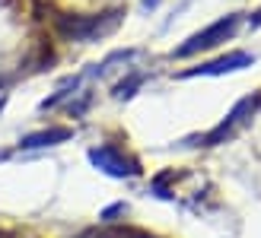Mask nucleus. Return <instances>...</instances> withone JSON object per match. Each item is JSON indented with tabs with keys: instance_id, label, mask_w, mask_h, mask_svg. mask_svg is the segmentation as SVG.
Listing matches in <instances>:
<instances>
[{
	"instance_id": "1",
	"label": "nucleus",
	"mask_w": 261,
	"mask_h": 238,
	"mask_svg": "<svg viewBox=\"0 0 261 238\" xmlns=\"http://www.w3.org/2000/svg\"><path fill=\"white\" fill-rule=\"evenodd\" d=\"M121 19H124V10L115 7V10H106V13H89V16H80V13H58V16L51 19V25H55V35L61 42L93 45L99 38L112 35L121 25Z\"/></svg>"
},
{
	"instance_id": "2",
	"label": "nucleus",
	"mask_w": 261,
	"mask_h": 238,
	"mask_svg": "<svg viewBox=\"0 0 261 238\" xmlns=\"http://www.w3.org/2000/svg\"><path fill=\"white\" fill-rule=\"evenodd\" d=\"M239 22H242L239 13H229V16H223V19L211 22L207 29L194 32L191 38H185V42H181V45L172 51V57H178V61H181V57H194V54H201V51H211V48H217V45H223L226 38L236 35Z\"/></svg>"
},
{
	"instance_id": "3",
	"label": "nucleus",
	"mask_w": 261,
	"mask_h": 238,
	"mask_svg": "<svg viewBox=\"0 0 261 238\" xmlns=\"http://www.w3.org/2000/svg\"><path fill=\"white\" fill-rule=\"evenodd\" d=\"M258 108H261V92H255V96H245V99H239L236 105H232V111L220 121L211 134H204V137H198L201 143L198 146H220V143H226V140H232L239 134V130L245 127V124H252V117L258 114Z\"/></svg>"
},
{
	"instance_id": "4",
	"label": "nucleus",
	"mask_w": 261,
	"mask_h": 238,
	"mask_svg": "<svg viewBox=\"0 0 261 238\" xmlns=\"http://www.w3.org/2000/svg\"><path fill=\"white\" fill-rule=\"evenodd\" d=\"M89 162H93L102 175L109 178H137L143 175L140 162L130 153H124L121 146H115V143H99V146H89Z\"/></svg>"
},
{
	"instance_id": "5",
	"label": "nucleus",
	"mask_w": 261,
	"mask_h": 238,
	"mask_svg": "<svg viewBox=\"0 0 261 238\" xmlns=\"http://www.w3.org/2000/svg\"><path fill=\"white\" fill-rule=\"evenodd\" d=\"M255 64V54L249 51H229V54L217 57V61H207V64H198V67H188L181 70L178 79H191V76H223V73H236V70H245Z\"/></svg>"
},
{
	"instance_id": "6",
	"label": "nucleus",
	"mask_w": 261,
	"mask_h": 238,
	"mask_svg": "<svg viewBox=\"0 0 261 238\" xmlns=\"http://www.w3.org/2000/svg\"><path fill=\"white\" fill-rule=\"evenodd\" d=\"M73 137V127H45L35 130V134L19 137V150H45V146H58V143H67Z\"/></svg>"
},
{
	"instance_id": "7",
	"label": "nucleus",
	"mask_w": 261,
	"mask_h": 238,
	"mask_svg": "<svg viewBox=\"0 0 261 238\" xmlns=\"http://www.w3.org/2000/svg\"><path fill=\"white\" fill-rule=\"evenodd\" d=\"M143 83H147V76H143V73H130V76H124V79H121V83H115L112 96L118 99V102H124V99H130V96H134V92H137Z\"/></svg>"
},
{
	"instance_id": "8",
	"label": "nucleus",
	"mask_w": 261,
	"mask_h": 238,
	"mask_svg": "<svg viewBox=\"0 0 261 238\" xmlns=\"http://www.w3.org/2000/svg\"><path fill=\"white\" fill-rule=\"evenodd\" d=\"M89 105H93V92H80V99H73V102L67 105V114H70V117H83Z\"/></svg>"
},
{
	"instance_id": "9",
	"label": "nucleus",
	"mask_w": 261,
	"mask_h": 238,
	"mask_svg": "<svg viewBox=\"0 0 261 238\" xmlns=\"http://www.w3.org/2000/svg\"><path fill=\"white\" fill-rule=\"evenodd\" d=\"M124 213H127V206H124V203H112L109 210H102V213H99V219L106 222V226H112L115 216H124Z\"/></svg>"
},
{
	"instance_id": "10",
	"label": "nucleus",
	"mask_w": 261,
	"mask_h": 238,
	"mask_svg": "<svg viewBox=\"0 0 261 238\" xmlns=\"http://www.w3.org/2000/svg\"><path fill=\"white\" fill-rule=\"evenodd\" d=\"M249 25H252V29H261V10H255L249 16Z\"/></svg>"
},
{
	"instance_id": "11",
	"label": "nucleus",
	"mask_w": 261,
	"mask_h": 238,
	"mask_svg": "<svg viewBox=\"0 0 261 238\" xmlns=\"http://www.w3.org/2000/svg\"><path fill=\"white\" fill-rule=\"evenodd\" d=\"M156 4H160V0H143V7H147V10H153Z\"/></svg>"
},
{
	"instance_id": "12",
	"label": "nucleus",
	"mask_w": 261,
	"mask_h": 238,
	"mask_svg": "<svg viewBox=\"0 0 261 238\" xmlns=\"http://www.w3.org/2000/svg\"><path fill=\"white\" fill-rule=\"evenodd\" d=\"M4 105H7V92H4V96H0V111H4Z\"/></svg>"
},
{
	"instance_id": "13",
	"label": "nucleus",
	"mask_w": 261,
	"mask_h": 238,
	"mask_svg": "<svg viewBox=\"0 0 261 238\" xmlns=\"http://www.w3.org/2000/svg\"><path fill=\"white\" fill-rule=\"evenodd\" d=\"M7 156H10V153H7V150H4V153H0V162H4V159H7Z\"/></svg>"
},
{
	"instance_id": "14",
	"label": "nucleus",
	"mask_w": 261,
	"mask_h": 238,
	"mask_svg": "<svg viewBox=\"0 0 261 238\" xmlns=\"http://www.w3.org/2000/svg\"><path fill=\"white\" fill-rule=\"evenodd\" d=\"M0 238H13V235H7V232H0Z\"/></svg>"
}]
</instances>
